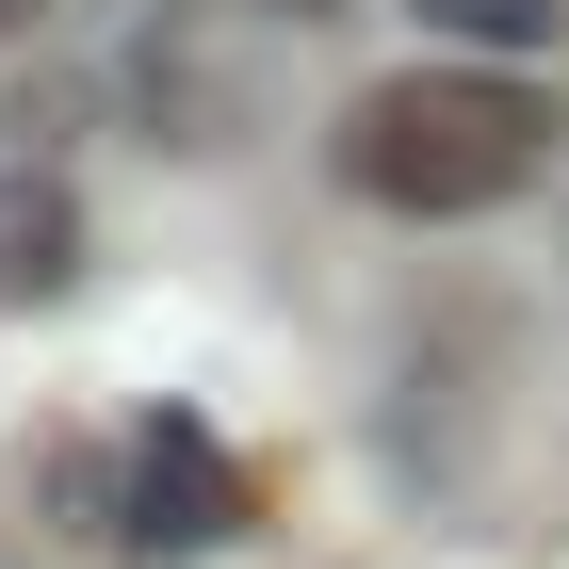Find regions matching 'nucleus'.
Here are the masks:
<instances>
[{"label":"nucleus","mask_w":569,"mask_h":569,"mask_svg":"<svg viewBox=\"0 0 569 569\" xmlns=\"http://www.w3.org/2000/svg\"><path fill=\"white\" fill-rule=\"evenodd\" d=\"M553 131H569V114L521 82V66H407V82H358L342 179L375 196V212L456 228V212H505V196L553 163Z\"/></svg>","instance_id":"obj_1"},{"label":"nucleus","mask_w":569,"mask_h":569,"mask_svg":"<svg viewBox=\"0 0 569 569\" xmlns=\"http://www.w3.org/2000/svg\"><path fill=\"white\" fill-rule=\"evenodd\" d=\"M261 521V488L228 472L212 423H147L131 439V553H212V537Z\"/></svg>","instance_id":"obj_2"},{"label":"nucleus","mask_w":569,"mask_h":569,"mask_svg":"<svg viewBox=\"0 0 569 569\" xmlns=\"http://www.w3.org/2000/svg\"><path fill=\"white\" fill-rule=\"evenodd\" d=\"M131 114H147L163 147H244V82H228V49H212V33H147Z\"/></svg>","instance_id":"obj_3"},{"label":"nucleus","mask_w":569,"mask_h":569,"mask_svg":"<svg viewBox=\"0 0 569 569\" xmlns=\"http://www.w3.org/2000/svg\"><path fill=\"white\" fill-rule=\"evenodd\" d=\"M66 261H82L66 179H0V293H66Z\"/></svg>","instance_id":"obj_4"},{"label":"nucleus","mask_w":569,"mask_h":569,"mask_svg":"<svg viewBox=\"0 0 569 569\" xmlns=\"http://www.w3.org/2000/svg\"><path fill=\"white\" fill-rule=\"evenodd\" d=\"M407 17H439V33H472V49H553L569 33V0H407Z\"/></svg>","instance_id":"obj_5"},{"label":"nucleus","mask_w":569,"mask_h":569,"mask_svg":"<svg viewBox=\"0 0 569 569\" xmlns=\"http://www.w3.org/2000/svg\"><path fill=\"white\" fill-rule=\"evenodd\" d=\"M33 17H49V0H0V33H33Z\"/></svg>","instance_id":"obj_6"}]
</instances>
